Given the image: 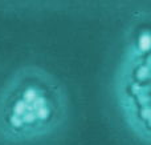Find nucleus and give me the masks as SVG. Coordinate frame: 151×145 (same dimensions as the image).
I'll return each mask as SVG.
<instances>
[{"label":"nucleus","mask_w":151,"mask_h":145,"mask_svg":"<svg viewBox=\"0 0 151 145\" xmlns=\"http://www.w3.org/2000/svg\"><path fill=\"white\" fill-rule=\"evenodd\" d=\"M8 107L11 108V115L8 116L11 127L23 128L25 124H33L32 129H39V123L49 119L53 108L49 95H44L33 84L24 87Z\"/></svg>","instance_id":"obj_1"}]
</instances>
